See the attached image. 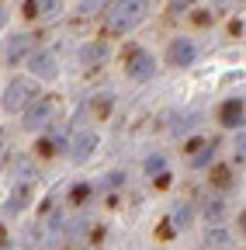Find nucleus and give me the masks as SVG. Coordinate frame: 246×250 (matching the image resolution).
Returning <instances> with one entry per match:
<instances>
[{"label":"nucleus","mask_w":246,"mask_h":250,"mask_svg":"<svg viewBox=\"0 0 246 250\" xmlns=\"http://www.w3.org/2000/svg\"><path fill=\"white\" fill-rule=\"evenodd\" d=\"M149 14V0H111L104 7V28L111 35H129Z\"/></svg>","instance_id":"1"},{"label":"nucleus","mask_w":246,"mask_h":250,"mask_svg":"<svg viewBox=\"0 0 246 250\" xmlns=\"http://www.w3.org/2000/svg\"><path fill=\"white\" fill-rule=\"evenodd\" d=\"M35 98H38V83H35L32 77H14V80H7V87H4L0 108H4L7 115H18V111H24L28 104H32Z\"/></svg>","instance_id":"2"},{"label":"nucleus","mask_w":246,"mask_h":250,"mask_svg":"<svg viewBox=\"0 0 246 250\" xmlns=\"http://www.w3.org/2000/svg\"><path fill=\"white\" fill-rule=\"evenodd\" d=\"M24 66L32 73V80H42V83H56L59 80V59L52 49H32L24 56Z\"/></svg>","instance_id":"3"},{"label":"nucleus","mask_w":246,"mask_h":250,"mask_svg":"<svg viewBox=\"0 0 246 250\" xmlns=\"http://www.w3.org/2000/svg\"><path fill=\"white\" fill-rule=\"evenodd\" d=\"M52 115H56L52 98H35L32 104L21 111V129L24 132H38V129H45V125L52 122Z\"/></svg>","instance_id":"4"},{"label":"nucleus","mask_w":246,"mask_h":250,"mask_svg":"<svg viewBox=\"0 0 246 250\" xmlns=\"http://www.w3.org/2000/svg\"><path fill=\"white\" fill-rule=\"evenodd\" d=\"M125 73H129V80H139V83L152 80L156 77V56L149 49H132L125 56Z\"/></svg>","instance_id":"5"},{"label":"nucleus","mask_w":246,"mask_h":250,"mask_svg":"<svg viewBox=\"0 0 246 250\" xmlns=\"http://www.w3.org/2000/svg\"><path fill=\"white\" fill-rule=\"evenodd\" d=\"M167 62L173 70H188L198 62V42L188 39V35H177L170 45H167Z\"/></svg>","instance_id":"6"},{"label":"nucleus","mask_w":246,"mask_h":250,"mask_svg":"<svg viewBox=\"0 0 246 250\" xmlns=\"http://www.w3.org/2000/svg\"><path fill=\"white\" fill-rule=\"evenodd\" d=\"M97 143H101V136H97L94 129H80V132L70 136V143H66V156H70V160H76V164H83V160H90V156H94Z\"/></svg>","instance_id":"7"},{"label":"nucleus","mask_w":246,"mask_h":250,"mask_svg":"<svg viewBox=\"0 0 246 250\" xmlns=\"http://www.w3.org/2000/svg\"><path fill=\"white\" fill-rule=\"evenodd\" d=\"M66 14V0H32L28 4V18H38L42 24H56Z\"/></svg>","instance_id":"8"},{"label":"nucleus","mask_w":246,"mask_h":250,"mask_svg":"<svg viewBox=\"0 0 246 250\" xmlns=\"http://www.w3.org/2000/svg\"><path fill=\"white\" fill-rule=\"evenodd\" d=\"M28 52H32V35H28V31L7 35V42H4V62H7V66H18Z\"/></svg>","instance_id":"9"},{"label":"nucleus","mask_w":246,"mask_h":250,"mask_svg":"<svg viewBox=\"0 0 246 250\" xmlns=\"http://www.w3.org/2000/svg\"><path fill=\"white\" fill-rule=\"evenodd\" d=\"M104 59H108V45H104V42H83V45H80V52H76V62H80L83 70L101 66Z\"/></svg>","instance_id":"10"},{"label":"nucleus","mask_w":246,"mask_h":250,"mask_svg":"<svg viewBox=\"0 0 246 250\" xmlns=\"http://www.w3.org/2000/svg\"><path fill=\"white\" fill-rule=\"evenodd\" d=\"M28 202H32V188H28V184H14V191H11L7 202H4V212H7V215H18V212L28 208Z\"/></svg>","instance_id":"11"},{"label":"nucleus","mask_w":246,"mask_h":250,"mask_svg":"<svg viewBox=\"0 0 246 250\" xmlns=\"http://www.w3.org/2000/svg\"><path fill=\"white\" fill-rule=\"evenodd\" d=\"M219 118H222L226 129H243V98H229V101L222 104Z\"/></svg>","instance_id":"12"},{"label":"nucleus","mask_w":246,"mask_h":250,"mask_svg":"<svg viewBox=\"0 0 246 250\" xmlns=\"http://www.w3.org/2000/svg\"><path fill=\"white\" fill-rule=\"evenodd\" d=\"M14 181L18 184H35V164L28 160V156H14Z\"/></svg>","instance_id":"13"},{"label":"nucleus","mask_w":246,"mask_h":250,"mask_svg":"<svg viewBox=\"0 0 246 250\" xmlns=\"http://www.w3.org/2000/svg\"><path fill=\"white\" fill-rule=\"evenodd\" d=\"M191 215H194V212H191V202H180V205H173L170 223H173V226H188V223H191Z\"/></svg>","instance_id":"14"},{"label":"nucleus","mask_w":246,"mask_h":250,"mask_svg":"<svg viewBox=\"0 0 246 250\" xmlns=\"http://www.w3.org/2000/svg\"><path fill=\"white\" fill-rule=\"evenodd\" d=\"M146 174H149V177L167 174V156H163V153H152L149 160H146Z\"/></svg>","instance_id":"15"},{"label":"nucleus","mask_w":246,"mask_h":250,"mask_svg":"<svg viewBox=\"0 0 246 250\" xmlns=\"http://www.w3.org/2000/svg\"><path fill=\"white\" fill-rule=\"evenodd\" d=\"M226 215V205L219 202V198H215V202H208L205 205V219H208V223H219V219Z\"/></svg>","instance_id":"16"},{"label":"nucleus","mask_w":246,"mask_h":250,"mask_svg":"<svg viewBox=\"0 0 246 250\" xmlns=\"http://www.w3.org/2000/svg\"><path fill=\"white\" fill-rule=\"evenodd\" d=\"M97 7H101V0H80V4H73V14L76 18H90Z\"/></svg>","instance_id":"17"},{"label":"nucleus","mask_w":246,"mask_h":250,"mask_svg":"<svg viewBox=\"0 0 246 250\" xmlns=\"http://www.w3.org/2000/svg\"><path fill=\"white\" fill-rule=\"evenodd\" d=\"M121 181H125V174H121V170H111V174L101 181V188H104V191H111V188H118Z\"/></svg>","instance_id":"18"},{"label":"nucleus","mask_w":246,"mask_h":250,"mask_svg":"<svg viewBox=\"0 0 246 250\" xmlns=\"http://www.w3.org/2000/svg\"><path fill=\"white\" fill-rule=\"evenodd\" d=\"M198 0H167V7L173 11V14H180V11H188V7H194Z\"/></svg>","instance_id":"19"},{"label":"nucleus","mask_w":246,"mask_h":250,"mask_svg":"<svg viewBox=\"0 0 246 250\" xmlns=\"http://www.w3.org/2000/svg\"><path fill=\"white\" fill-rule=\"evenodd\" d=\"M211 149H215V146H211V143H208V146H205V149H201V153H198V156H194V167H205V164H208V160H211V156H215V153H211Z\"/></svg>","instance_id":"20"},{"label":"nucleus","mask_w":246,"mask_h":250,"mask_svg":"<svg viewBox=\"0 0 246 250\" xmlns=\"http://www.w3.org/2000/svg\"><path fill=\"white\" fill-rule=\"evenodd\" d=\"M4 156H7V129H0V164H4Z\"/></svg>","instance_id":"21"},{"label":"nucleus","mask_w":246,"mask_h":250,"mask_svg":"<svg viewBox=\"0 0 246 250\" xmlns=\"http://www.w3.org/2000/svg\"><path fill=\"white\" fill-rule=\"evenodd\" d=\"M70 198H73V202H83V198H87V184L73 188V191H70Z\"/></svg>","instance_id":"22"},{"label":"nucleus","mask_w":246,"mask_h":250,"mask_svg":"<svg viewBox=\"0 0 246 250\" xmlns=\"http://www.w3.org/2000/svg\"><path fill=\"white\" fill-rule=\"evenodd\" d=\"M208 236H211V243H226V240H229V233H226V229H211Z\"/></svg>","instance_id":"23"},{"label":"nucleus","mask_w":246,"mask_h":250,"mask_svg":"<svg viewBox=\"0 0 246 250\" xmlns=\"http://www.w3.org/2000/svg\"><path fill=\"white\" fill-rule=\"evenodd\" d=\"M215 7H232V4H239V0H211Z\"/></svg>","instance_id":"24"},{"label":"nucleus","mask_w":246,"mask_h":250,"mask_svg":"<svg viewBox=\"0 0 246 250\" xmlns=\"http://www.w3.org/2000/svg\"><path fill=\"white\" fill-rule=\"evenodd\" d=\"M4 24H7V7L0 4V28H4Z\"/></svg>","instance_id":"25"}]
</instances>
